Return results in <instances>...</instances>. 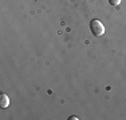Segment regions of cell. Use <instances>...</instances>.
<instances>
[{
    "label": "cell",
    "instance_id": "1",
    "mask_svg": "<svg viewBox=\"0 0 126 120\" xmlns=\"http://www.w3.org/2000/svg\"><path fill=\"white\" fill-rule=\"evenodd\" d=\"M90 29H91L94 36H102L105 34V25L102 24V22H99L97 19L90 22Z\"/></svg>",
    "mask_w": 126,
    "mask_h": 120
},
{
    "label": "cell",
    "instance_id": "2",
    "mask_svg": "<svg viewBox=\"0 0 126 120\" xmlns=\"http://www.w3.org/2000/svg\"><path fill=\"white\" fill-rule=\"evenodd\" d=\"M8 106H10V97H8L5 94H1L0 95V108H7Z\"/></svg>",
    "mask_w": 126,
    "mask_h": 120
},
{
    "label": "cell",
    "instance_id": "3",
    "mask_svg": "<svg viewBox=\"0 0 126 120\" xmlns=\"http://www.w3.org/2000/svg\"><path fill=\"white\" fill-rule=\"evenodd\" d=\"M109 3L111 5H119L121 4V0H109Z\"/></svg>",
    "mask_w": 126,
    "mask_h": 120
}]
</instances>
